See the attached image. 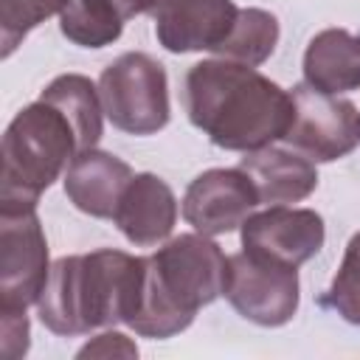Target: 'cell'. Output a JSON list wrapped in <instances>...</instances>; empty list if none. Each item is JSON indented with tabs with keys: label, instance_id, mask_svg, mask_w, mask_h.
<instances>
[{
	"label": "cell",
	"instance_id": "6da1fadb",
	"mask_svg": "<svg viewBox=\"0 0 360 360\" xmlns=\"http://www.w3.org/2000/svg\"><path fill=\"white\" fill-rule=\"evenodd\" d=\"M188 121L219 149L253 152L284 138L292 124V93L250 65L202 59L183 84Z\"/></svg>",
	"mask_w": 360,
	"mask_h": 360
},
{
	"label": "cell",
	"instance_id": "7a4b0ae2",
	"mask_svg": "<svg viewBox=\"0 0 360 360\" xmlns=\"http://www.w3.org/2000/svg\"><path fill=\"white\" fill-rule=\"evenodd\" d=\"M146 256L101 248L62 256L51 264L37 298L39 321L53 335H87L101 326L129 323L141 307Z\"/></svg>",
	"mask_w": 360,
	"mask_h": 360
},
{
	"label": "cell",
	"instance_id": "3957f363",
	"mask_svg": "<svg viewBox=\"0 0 360 360\" xmlns=\"http://www.w3.org/2000/svg\"><path fill=\"white\" fill-rule=\"evenodd\" d=\"M228 256L205 233H180L146 256L141 307L127 323L141 338H172L197 309L225 295Z\"/></svg>",
	"mask_w": 360,
	"mask_h": 360
},
{
	"label": "cell",
	"instance_id": "277c9868",
	"mask_svg": "<svg viewBox=\"0 0 360 360\" xmlns=\"http://www.w3.org/2000/svg\"><path fill=\"white\" fill-rule=\"evenodd\" d=\"M79 155L76 132L51 101L22 107L6 127L0 158V211L37 208L39 194Z\"/></svg>",
	"mask_w": 360,
	"mask_h": 360
},
{
	"label": "cell",
	"instance_id": "5b68a950",
	"mask_svg": "<svg viewBox=\"0 0 360 360\" xmlns=\"http://www.w3.org/2000/svg\"><path fill=\"white\" fill-rule=\"evenodd\" d=\"M104 115L129 135H152L169 124L166 68L149 53L129 51L112 59L98 76Z\"/></svg>",
	"mask_w": 360,
	"mask_h": 360
},
{
	"label": "cell",
	"instance_id": "8992f818",
	"mask_svg": "<svg viewBox=\"0 0 360 360\" xmlns=\"http://www.w3.org/2000/svg\"><path fill=\"white\" fill-rule=\"evenodd\" d=\"M292 124L281 141L312 163H332L360 143V110L349 98L304 82L292 87Z\"/></svg>",
	"mask_w": 360,
	"mask_h": 360
},
{
	"label": "cell",
	"instance_id": "52a82bcc",
	"mask_svg": "<svg viewBox=\"0 0 360 360\" xmlns=\"http://www.w3.org/2000/svg\"><path fill=\"white\" fill-rule=\"evenodd\" d=\"M231 307L259 326H284L298 309V267L239 250L228 256Z\"/></svg>",
	"mask_w": 360,
	"mask_h": 360
},
{
	"label": "cell",
	"instance_id": "ba28073f",
	"mask_svg": "<svg viewBox=\"0 0 360 360\" xmlns=\"http://www.w3.org/2000/svg\"><path fill=\"white\" fill-rule=\"evenodd\" d=\"M48 273V239L37 208L0 211V309L37 304Z\"/></svg>",
	"mask_w": 360,
	"mask_h": 360
},
{
	"label": "cell",
	"instance_id": "9c48e42d",
	"mask_svg": "<svg viewBox=\"0 0 360 360\" xmlns=\"http://www.w3.org/2000/svg\"><path fill=\"white\" fill-rule=\"evenodd\" d=\"M262 205L253 180L236 169H208L197 174L183 194V219L205 236L236 231L253 208Z\"/></svg>",
	"mask_w": 360,
	"mask_h": 360
},
{
	"label": "cell",
	"instance_id": "30bf717a",
	"mask_svg": "<svg viewBox=\"0 0 360 360\" xmlns=\"http://www.w3.org/2000/svg\"><path fill=\"white\" fill-rule=\"evenodd\" d=\"M323 219L312 208L270 205L242 222V250L301 267L323 248Z\"/></svg>",
	"mask_w": 360,
	"mask_h": 360
},
{
	"label": "cell",
	"instance_id": "8fae6325",
	"mask_svg": "<svg viewBox=\"0 0 360 360\" xmlns=\"http://www.w3.org/2000/svg\"><path fill=\"white\" fill-rule=\"evenodd\" d=\"M155 14L158 42L172 53L217 51L231 34L239 8L233 0H160Z\"/></svg>",
	"mask_w": 360,
	"mask_h": 360
},
{
	"label": "cell",
	"instance_id": "7c38bea8",
	"mask_svg": "<svg viewBox=\"0 0 360 360\" xmlns=\"http://www.w3.org/2000/svg\"><path fill=\"white\" fill-rule=\"evenodd\" d=\"M118 231L138 248L163 242L177 222V200L166 180L152 172L132 174L112 214Z\"/></svg>",
	"mask_w": 360,
	"mask_h": 360
},
{
	"label": "cell",
	"instance_id": "4fadbf2b",
	"mask_svg": "<svg viewBox=\"0 0 360 360\" xmlns=\"http://www.w3.org/2000/svg\"><path fill=\"white\" fill-rule=\"evenodd\" d=\"M129 180V163L93 146L79 152L65 169V194L79 211L98 219H112Z\"/></svg>",
	"mask_w": 360,
	"mask_h": 360
},
{
	"label": "cell",
	"instance_id": "5bb4252c",
	"mask_svg": "<svg viewBox=\"0 0 360 360\" xmlns=\"http://www.w3.org/2000/svg\"><path fill=\"white\" fill-rule=\"evenodd\" d=\"M239 169L253 180L259 202L264 205H287L301 202L318 188V172L309 158L301 152L281 149V146H262L245 152Z\"/></svg>",
	"mask_w": 360,
	"mask_h": 360
},
{
	"label": "cell",
	"instance_id": "9a60e30c",
	"mask_svg": "<svg viewBox=\"0 0 360 360\" xmlns=\"http://www.w3.org/2000/svg\"><path fill=\"white\" fill-rule=\"evenodd\" d=\"M304 82L323 93H349L360 87V37L346 28L315 34L304 51Z\"/></svg>",
	"mask_w": 360,
	"mask_h": 360
},
{
	"label": "cell",
	"instance_id": "2e32d148",
	"mask_svg": "<svg viewBox=\"0 0 360 360\" xmlns=\"http://www.w3.org/2000/svg\"><path fill=\"white\" fill-rule=\"evenodd\" d=\"M42 101H51L53 107H59L65 112V118L70 121L73 132H76V143H79V152L84 149H93L104 132V124H101V96H98V87L82 76V73H65V76H56L39 96Z\"/></svg>",
	"mask_w": 360,
	"mask_h": 360
},
{
	"label": "cell",
	"instance_id": "e0dca14e",
	"mask_svg": "<svg viewBox=\"0 0 360 360\" xmlns=\"http://www.w3.org/2000/svg\"><path fill=\"white\" fill-rule=\"evenodd\" d=\"M278 42V20L264 8H239L236 22L225 42L214 51L219 59H231L239 65H262L270 59Z\"/></svg>",
	"mask_w": 360,
	"mask_h": 360
},
{
	"label": "cell",
	"instance_id": "ac0fdd59",
	"mask_svg": "<svg viewBox=\"0 0 360 360\" xmlns=\"http://www.w3.org/2000/svg\"><path fill=\"white\" fill-rule=\"evenodd\" d=\"M62 34L82 48H104L124 31V17L110 0H68L59 11Z\"/></svg>",
	"mask_w": 360,
	"mask_h": 360
},
{
	"label": "cell",
	"instance_id": "d6986e66",
	"mask_svg": "<svg viewBox=\"0 0 360 360\" xmlns=\"http://www.w3.org/2000/svg\"><path fill=\"white\" fill-rule=\"evenodd\" d=\"M318 304L338 312L343 321L360 326V231L349 239L343 262H340L329 290L318 298Z\"/></svg>",
	"mask_w": 360,
	"mask_h": 360
},
{
	"label": "cell",
	"instance_id": "ffe728a7",
	"mask_svg": "<svg viewBox=\"0 0 360 360\" xmlns=\"http://www.w3.org/2000/svg\"><path fill=\"white\" fill-rule=\"evenodd\" d=\"M68 0H0V45L3 56L20 45V39L45 22L51 14H59Z\"/></svg>",
	"mask_w": 360,
	"mask_h": 360
},
{
	"label": "cell",
	"instance_id": "44dd1931",
	"mask_svg": "<svg viewBox=\"0 0 360 360\" xmlns=\"http://www.w3.org/2000/svg\"><path fill=\"white\" fill-rule=\"evenodd\" d=\"M0 352L6 360H17L28 352V315L25 309H0Z\"/></svg>",
	"mask_w": 360,
	"mask_h": 360
},
{
	"label": "cell",
	"instance_id": "7402d4cb",
	"mask_svg": "<svg viewBox=\"0 0 360 360\" xmlns=\"http://www.w3.org/2000/svg\"><path fill=\"white\" fill-rule=\"evenodd\" d=\"M79 357H138V346L121 332H101L79 349Z\"/></svg>",
	"mask_w": 360,
	"mask_h": 360
},
{
	"label": "cell",
	"instance_id": "603a6c76",
	"mask_svg": "<svg viewBox=\"0 0 360 360\" xmlns=\"http://www.w3.org/2000/svg\"><path fill=\"white\" fill-rule=\"evenodd\" d=\"M110 3H112V6L121 11V17H124V20H129V17H135V14L155 11L160 0H110Z\"/></svg>",
	"mask_w": 360,
	"mask_h": 360
}]
</instances>
